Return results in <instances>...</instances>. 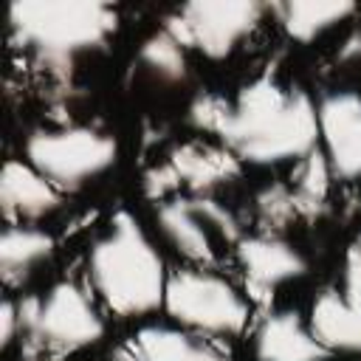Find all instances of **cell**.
<instances>
[{"instance_id":"cell-19","label":"cell","mask_w":361,"mask_h":361,"mask_svg":"<svg viewBox=\"0 0 361 361\" xmlns=\"http://www.w3.org/2000/svg\"><path fill=\"white\" fill-rule=\"evenodd\" d=\"M138 62L158 82H180L186 76V48L164 28L149 34L138 48Z\"/></svg>"},{"instance_id":"cell-10","label":"cell","mask_w":361,"mask_h":361,"mask_svg":"<svg viewBox=\"0 0 361 361\" xmlns=\"http://www.w3.org/2000/svg\"><path fill=\"white\" fill-rule=\"evenodd\" d=\"M257 361H324L327 350L293 310L268 313L254 330Z\"/></svg>"},{"instance_id":"cell-24","label":"cell","mask_w":361,"mask_h":361,"mask_svg":"<svg viewBox=\"0 0 361 361\" xmlns=\"http://www.w3.org/2000/svg\"><path fill=\"white\" fill-rule=\"evenodd\" d=\"M17 330L23 333V324H20V310H17V302H3L0 307V344L8 347L17 336Z\"/></svg>"},{"instance_id":"cell-22","label":"cell","mask_w":361,"mask_h":361,"mask_svg":"<svg viewBox=\"0 0 361 361\" xmlns=\"http://www.w3.org/2000/svg\"><path fill=\"white\" fill-rule=\"evenodd\" d=\"M141 183H144V195H147L149 200H158V203L169 200V195H172L175 189H180V180H178L175 169L169 166V161L149 166V169L144 172V180H141Z\"/></svg>"},{"instance_id":"cell-6","label":"cell","mask_w":361,"mask_h":361,"mask_svg":"<svg viewBox=\"0 0 361 361\" xmlns=\"http://www.w3.org/2000/svg\"><path fill=\"white\" fill-rule=\"evenodd\" d=\"M116 141L107 133L85 124L34 130L25 141V161L59 192L79 189L99 178L116 164Z\"/></svg>"},{"instance_id":"cell-1","label":"cell","mask_w":361,"mask_h":361,"mask_svg":"<svg viewBox=\"0 0 361 361\" xmlns=\"http://www.w3.org/2000/svg\"><path fill=\"white\" fill-rule=\"evenodd\" d=\"M217 138L237 161L259 166L302 161L319 141L316 104L307 93L285 87L274 76H259L231 99L228 118Z\"/></svg>"},{"instance_id":"cell-12","label":"cell","mask_w":361,"mask_h":361,"mask_svg":"<svg viewBox=\"0 0 361 361\" xmlns=\"http://www.w3.org/2000/svg\"><path fill=\"white\" fill-rule=\"evenodd\" d=\"M158 231L164 240L189 262H214V231L203 220L195 197H169L155 212Z\"/></svg>"},{"instance_id":"cell-7","label":"cell","mask_w":361,"mask_h":361,"mask_svg":"<svg viewBox=\"0 0 361 361\" xmlns=\"http://www.w3.org/2000/svg\"><path fill=\"white\" fill-rule=\"evenodd\" d=\"M268 6L257 0H195L164 17V31L183 48L209 59H226L262 23Z\"/></svg>"},{"instance_id":"cell-15","label":"cell","mask_w":361,"mask_h":361,"mask_svg":"<svg viewBox=\"0 0 361 361\" xmlns=\"http://www.w3.org/2000/svg\"><path fill=\"white\" fill-rule=\"evenodd\" d=\"M282 31L296 42H310L324 31L355 14V3L350 0H288L271 6Z\"/></svg>"},{"instance_id":"cell-27","label":"cell","mask_w":361,"mask_h":361,"mask_svg":"<svg viewBox=\"0 0 361 361\" xmlns=\"http://www.w3.org/2000/svg\"><path fill=\"white\" fill-rule=\"evenodd\" d=\"M350 248H353V251H358V254H361V237H358V240H355V243H353V245H350Z\"/></svg>"},{"instance_id":"cell-4","label":"cell","mask_w":361,"mask_h":361,"mask_svg":"<svg viewBox=\"0 0 361 361\" xmlns=\"http://www.w3.org/2000/svg\"><path fill=\"white\" fill-rule=\"evenodd\" d=\"M164 310L183 330L200 336H240L248 327V299L220 274L206 268H186L169 274Z\"/></svg>"},{"instance_id":"cell-11","label":"cell","mask_w":361,"mask_h":361,"mask_svg":"<svg viewBox=\"0 0 361 361\" xmlns=\"http://www.w3.org/2000/svg\"><path fill=\"white\" fill-rule=\"evenodd\" d=\"M0 203L8 220H39L59 209L62 192L28 161H8L0 175Z\"/></svg>"},{"instance_id":"cell-25","label":"cell","mask_w":361,"mask_h":361,"mask_svg":"<svg viewBox=\"0 0 361 361\" xmlns=\"http://www.w3.org/2000/svg\"><path fill=\"white\" fill-rule=\"evenodd\" d=\"M338 59L341 62H358L361 59V31H353L344 39V45L338 48Z\"/></svg>"},{"instance_id":"cell-9","label":"cell","mask_w":361,"mask_h":361,"mask_svg":"<svg viewBox=\"0 0 361 361\" xmlns=\"http://www.w3.org/2000/svg\"><path fill=\"white\" fill-rule=\"evenodd\" d=\"M237 262L245 279V290L257 302H268V296L279 285L299 279L307 271L305 257L290 243H285L279 234H271V231L240 237Z\"/></svg>"},{"instance_id":"cell-23","label":"cell","mask_w":361,"mask_h":361,"mask_svg":"<svg viewBox=\"0 0 361 361\" xmlns=\"http://www.w3.org/2000/svg\"><path fill=\"white\" fill-rule=\"evenodd\" d=\"M353 305L361 307V254L358 251H347L344 259V290H341Z\"/></svg>"},{"instance_id":"cell-16","label":"cell","mask_w":361,"mask_h":361,"mask_svg":"<svg viewBox=\"0 0 361 361\" xmlns=\"http://www.w3.org/2000/svg\"><path fill=\"white\" fill-rule=\"evenodd\" d=\"M138 361H228L214 347L197 341L183 327L169 324H147L135 333L130 344Z\"/></svg>"},{"instance_id":"cell-14","label":"cell","mask_w":361,"mask_h":361,"mask_svg":"<svg viewBox=\"0 0 361 361\" xmlns=\"http://www.w3.org/2000/svg\"><path fill=\"white\" fill-rule=\"evenodd\" d=\"M327 353H361V307L338 290H322L307 319Z\"/></svg>"},{"instance_id":"cell-17","label":"cell","mask_w":361,"mask_h":361,"mask_svg":"<svg viewBox=\"0 0 361 361\" xmlns=\"http://www.w3.org/2000/svg\"><path fill=\"white\" fill-rule=\"evenodd\" d=\"M54 254V237L31 226H8L0 237V271L8 285L23 282Z\"/></svg>"},{"instance_id":"cell-8","label":"cell","mask_w":361,"mask_h":361,"mask_svg":"<svg viewBox=\"0 0 361 361\" xmlns=\"http://www.w3.org/2000/svg\"><path fill=\"white\" fill-rule=\"evenodd\" d=\"M322 155L327 158L333 178H361V96L336 90L316 107Z\"/></svg>"},{"instance_id":"cell-5","label":"cell","mask_w":361,"mask_h":361,"mask_svg":"<svg viewBox=\"0 0 361 361\" xmlns=\"http://www.w3.org/2000/svg\"><path fill=\"white\" fill-rule=\"evenodd\" d=\"M23 333L31 338L28 347L73 353L96 344L104 336V322L87 296V290L71 279L56 282L42 299L25 296L17 302Z\"/></svg>"},{"instance_id":"cell-3","label":"cell","mask_w":361,"mask_h":361,"mask_svg":"<svg viewBox=\"0 0 361 361\" xmlns=\"http://www.w3.org/2000/svg\"><path fill=\"white\" fill-rule=\"evenodd\" d=\"M116 25V8L96 0H17L8 6L11 39L54 73L71 71L79 54L102 48Z\"/></svg>"},{"instance_id":"cell-13","label":"cell","mask_w":361,"mask_h":361,"mask_svg":"<svg viewBox=\"0 0 361 361\" xmlns=\"http://www.w3.org/2000/svg\"><path fill=\"white\" fill-rule=\"evenodd\" d=\"M169 166L175 169L180 186L192 192H212L240 175V161L228 147H212V144H180L169 152Z\"/></svg>"},{"instance_id":"cell-26","label":"cell","mask_w":361,"mask_h":361,"mask_svg":"<svg viewBox=\"0 0 361 361\" xmlns=\"http://www.w3.org/2000/svg\"><path fill=\"white\" fill-rule=\"evenodd\" d=\"M25 361H62L59 355H45V353H31Z\"/></svg>"},{"instance_id":"cell-21","label":"cell","mask_w":361,"mask_h":361,"mask_svg":"<svg viewBox=\"0 0 361 361\" xmlns=\"http://www.w3.org/2000/svg\"><path fill=\"white\" fill-rule=\"evenodd\" d=\"M228 99L217 96V93H200L195 96V102L189 104V121L200 130V133H214L220 135L226 118H228Z\"/></svg>"},{"instance_id":"cell-18","label":"cell","mask_w":361,"mask_h":361,"mask_svg":"<svg viewBox=\"0 0 361 361\" xmlns=\"http://www.w3.org/2000/svg\"><path fill=\"white\" fill-rule=\"evenodd\" d=\"M330 180H333V169L327 164V158L322 155V149L316 147L313 152H307L296 172H293V200H296V212L302 217H319L327 209V195H330Z\"/></svg>"},{"instance_id":"cell-20","label":"cell","mask_w":361,"mask_h":361,"mask_svg":"<svg viewBox=\"0 0 361 361\" xmlns=\"http://www.w3.org/2000/svg\"><path fill=\"white\" fill-rule=\"evenodd\" d=\"M254 212H257V220L271 231L276 234L279 228H285L299 212H296V200H293V192L290 186L285 183H271L265 189L257 192L254 197Z\"/></svg>"},{"instance_id":"cell-2","label":"cell","mask_w":361,"mask_h":361,"mask_svg":"<svg viewBox=\"0 0 361 361\" xmlns=\"http://www.w3.org/2000/svg\"><path fill=\"white\" fill-rule=\"evenodd\" d=\"M87 279L110 313L130 319L164 307L169 274L141 223L118 212L90 245Z\"/></svg>"}]
</instances>
